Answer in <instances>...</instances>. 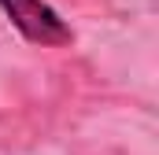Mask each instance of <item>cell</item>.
I'll return each mask as SVG.
<instances>
[{
  "label": "cell",
  "mask_w": 159,
  "mask_h": 155,
  "mask_svg": "<svg viewBox=\"0 0 159 155\" xmlns=\"http://www.w3.org/2000/svg\"><path fill=\"white\" fill-rule=\"evenodd\" d=\"M4 15L11 19V26L34 44H67L74 37L70 26L44 4V0H0Z\"/></svg>",
  "instance_id": "6da1fadb"
}]
</instances>
